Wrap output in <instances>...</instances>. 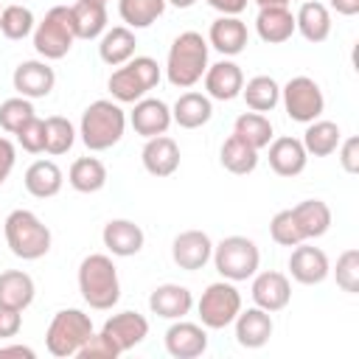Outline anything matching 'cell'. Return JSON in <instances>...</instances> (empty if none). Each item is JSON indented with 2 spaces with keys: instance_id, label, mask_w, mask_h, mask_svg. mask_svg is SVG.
<instances>
[{
  "instance_id": "277c9868",
  "label": "cell",
  "mask_w": 359,
  "mask_h": 359,
  "mask_svg": "<svg viewBox=\"0 0 359 359\" xmlns=\"http://www.w3.org/2000/svg\"><path fill=\"white\" fill-rule=\"evenodd\" d=\"M3 236H6L11 255L22 261H39L42 255L50 252V241H53L50 227L34 210H25V208H17L6 216Z\"/></svg>"
},
{
  "instance_id": "cb8c5ba5",
  "label": "cell",
  "mask_w": 359,
  "mask_h": 359,
  "mask_svg": "<svg viewBox=\"0 0 359 359\" xmlns=\"http://www.w3.org/2000/svg\"><path fill=\"white\" fill-rule=\"evenodd\" d=\"M247 22L238 20V17H227L222 14L219 20L210 22V31H208V45L213 50H219L222 56H238L244 48H247Z\"/></svg>"
},
{
  "instance_id": "7a4b0ae2",
  "label": "cell",
  "mask_w": 359,
  "mask_h": 359,
  "mask_svg": "<svg viewBox=\"0 0 359 359\" xmlns=\"http://www.w3.org/2000/svg\"><path fill=\"white\" fill-rule=\"evenodd\" d=\"M76 280H79V292L84 303L95 311H109L121 300L118 266L104 252H90L87 258H81Z\"/></svg>"
},
{
  "instance_id": "74e56055",
  "label": "cell",
  "mask_w": 359,
  "mask_h": 359,
  "mask_svg": "<svg viewBox=\"0 0 359 359\" xmlns=\"http://www.w3.org/2000/svg\"><path fill=\"white\" fill-rule=\"evenodd\" d=\"M233 135H238L244 143H250L252 149H266L269 146V140L275 137L272 135V121L264 115V112H241L238 118H236V123H233Z\"/></svg>"
},
{
  "instance_id": "4316f807",
  "label": "cell",
  "mask_w": 359,
  "mask_h": 359,
  "mask_svg": "<svg viewBox=\"0 0 359 359\" xmlns=\"http://www.w3.org/2000/svg\"><path fill=\"white\" fill-rule=\"evenodd\" d=\"M135 48H137L135 31L126 28V25L107 28V31L98 36V56H101V62L109 65V67H121L123 62H129V59L135 56Z\"/></svg>"
},
{
  "instance_id": "5b68a950",
  "label": "cell",
  "mask_w": 359,
  "mask_h": 359,
  "mask_svg": "<svg viewBox=\"0 0 359 359\" xmlns=\"http://www.w3.org/2000/svg\"><path fill=\"white\" fill-rule=\"evenodd\" d=\"M160 76H163V70H160L157 59L132 56L129 62H123L121 67L112 70L107 87L118 104H135V101L146 98L149 90H154L160 84Z\"/></svg>"
},
{
  "instance_id": "8d00e7d4",
  "label": "cell",
  "mask_w": 359,
  "mask_h": 359,
  "mask_svg": "<svg viewBox=\"0 0 359 359\" xmlns=\"http://www.w3.org/2000/svg\"><path fill=\"white\" fill-rule=\"evenodd\" d=\"M165 11V0H118V14L126 28L140 31L154 25Z\"/></svg>"
},
{
  "instance_id": "d4e9b609",
  "label": "cell",
  "mask_w": 359,
  "mask_h": 359,
  "mask_svg": "<svg viewBox=\"0 0 359 359\" xmlns=\"http://www.w3.org/2000/svg\"><path fill=\"white\" fill-rule=\"evenodd\" d=\"M294 31L311 45L325 42L331 36V11H328V6L320 3V0H306L294 14Z\"/></svg>"
},
{
  "instance_id": "1f68e13d",
  "label": "cell",
  "mask_w": 359,
  "mask_h": 359,
  "mask_svg": "<svg viewBox=\"0 0 359 359\" xmlns=\"http://www.w3.org/2000/svg\"><path fill=\"white\" fill-rule=\"evenodd\" d=\"M292 213H294L297 227H300L306 241L325 236L328 227H331V208L323 199H303V202H297L292 208Z\"/></svg>"
},
{
  "instance_id": "9c48e42d",
  "label": "cell",
  "mask_w": 359,
  "mask_h": 359,
  "mask_svg": "<svg viewBox=\"0 0 359 359\" xmlns=\"http://www.w3.org/2000/svg\"><path fill=\"white\" fill-rule=\"evenodd\" d=\"M196 311H199V323L205 328L222 331V328L233 325L236 314L241 311V292L236 289L233 280L208 283V289L202 292V297L196 303Z\"/></svg>"
},
{
  "instance_id": "7c38bea8",
  "label": "cell",
  "mask_w": 359,
  "mask_h": 359,
  "mask_svg": "<svg viewBox=\"0 0 359 359\" xmlns=\"http://www.w3.org/2000/svg\"><path fill=\"white\" fill-rule=\"evenodd\" d=\"M11 84L17 90V95L22 98H45L50 95L53 84H56V73L45 59H25L14 67L11 73Z\"/></svg>"
},
{
  "instance_id": "60d3db41",
  "label": "cell",
  "mask_w": 359,
  "mask_h": 359,
  "mask_svg": "<svg viewBox=\"0 0 359 359\" xmlns=\"http://www.w3.org/2000/svg\"><path fill=\"white\" fill-rule=\"evenodd\" d=\"M36 115L31 98H22V95H14V98H6L0 104V129L14 135L20 126H25L31 118Z\"/></svg>"
},
{
  "instance_id": "2e32d148",
  "label": "cell",
  "mask_w": 359,
  "mask_h": 359,
  "mask_svg": "<svg viewBox=\"0 0 359 359\" xmlns=\"http://www.w3.org/2000/svg\"><path fill=\"white\" fill-rule=\"evenodd\" d=\"M202 84H205V95L210 101H233L241 95L244 73L233 59H222L216 65H208Z\"/></svg>"
},
{
  "instance_id": "6da1fadb",
  "label": "cell",
  "mask_w": 359,
  "mask_h": 359,
  "mask_svg": "<svg viewBox=\"0 0 359 359\" xmlns=\"http://www.w3.org/2000/svg\"><path fill=\"white\" fill-rule=\"evenodd\" d=\"M208 50L210 45L199 31H182L180 36H174L165 56L168 84L180 90H191L194 84H199L208 70Z\"/></svg>"
},
{
  "instance_id": "836d02e7",
  "label": "cell",
  "mask_w": 359,
  "mask_h": 359,
  "mask_svg": "<svg viewBox=\"0 0 359 359\" xmlns=\"http://www.w3.org/2000/svg\"><path fill=\"white\" fill-rule=\"evenodd\" d=\"M67 182L79 194H98L107 185V165L98 157H79L67 171Z\"/></svg>"
},
{
  "instance_id": "ee69618b",
  "label": "cell",
  "mask_w": 359,
  "mask_h": 359,
  "mask_svg": "<svg viewBox=\"0 0 359 359\" xmlns=\"http://www.w3.org/2000/svg\"><path fill=\"white\" fill-rule=\"evenodd\" d=\"M14 137H17V143H20L22 151H28V154H42V151H45V121L34 115L25 126H20V129L14 132Z\"/></svg>"
},
{
  "instance_id": "f907efd6",
  "label": "cell",
  "mask_w": 359,
  "mask_h": 359,
  "mask_svg": "<svg viewBox=\"0 0 359 359\" xmlns=\"http://www.w3.org/2000/svg\"><path fill=\"white\" fill-rule=\"evenodd\" d=\"M3 356H25V359H34L36 353H34V348H28V345L11 342V345H0V359H3Z\"/></svg>"
},
{
  "instance_id": "7dc6e473",
  "label": "cell",
  "mask_w": 359,
  "mask_h": 359,
  "mask_svg": "<svg viewBox=\"0 0 359 359\" xmlns=\"http://www.w3.org/2000/svg\"><path fill=\"white\" fill-rule=\"evenodd\" d=\"M337 151H339V165H342L348 174H356V171H359V137L339 140Z\"/></svg>"
},
{
  "instance_id": "681fc988",
  "label": "cell",
  "mask_w": 359,
  "mask_h": 359,
  "mask_svg": "<svg viewBox=\"0 0 359 359\" xmlns=\"http://www.w3.org/2000/svg\"><path fill=\"white\" fill-rule=\"evenodd\" d=\"M210 8H216L219 14H227V17H238L250 0H205Z\"/></svg>"
},
{
  "instance_id": "8992f818",
  "label": "cell",
  "mask_w": 359,
  "mask_h": 359,
  "mask_svg": "<svg viewBox=\"0 0 359 359\" xmlns=\"http://www.w3.org/2000/svg\"><path fill=\"white\" fill-rule=\"evenodd\" d=\"M34 50L45 59V62H56L65 59L76 42V31H73V17H70V6H53L45 11V17L34 25Z\"/></svg>"
},
{
  "instance_id": "f35d334b",
  "label": "cell",
  "mask_w": 359,
  "mask_h": 359,
  "mask_svg": "<svg viewBox=\"0 0 359 359\" xmlns=\"http://www.w3.org/2000/svg\"><path fill=\"white\" fill-rule=\"evenodd\" d=\"M34 25H36V17L28 6H20V3H11V6H3L0 11V34L11 42H20L25 36L34 34Z\"/></svg>"
},
{
  "instance_id": "30bf717a",
  "label": "cell",
  "mask_w": 359,
  "mask_h": 359,
  "mask_svg": "<svg viewBox=\"0 0 359 359\" xmlns=\"http://www.w3.org/2000/svg\"><path fill=\"white\" fill-rule=\"evenodd\" d=\"M280 104L286 115L297 123H311L323 115L325 109V95L320 84L309 76H294L280 87Z\"/></svg>"
},
{
  "instance_id": "bcb514c9",
  "label": "cell",
  "mask_w": 359,
  "mask_h": 359,
  "mask_svg": "<svg viewBox=\"0 0 359 359\" xmlns=\"http://www.w3.org/2000/svg\"><path fill=\"white\" fill-rule=\"evenodd\" d=\"M20 328H22V311L0 303V339H11V337H17Z\"/></svg>"
},
{
  "instance_id": "ac0fdd59",
  "label": "cell",
  "mask_w": 359,
  "mask_h": 359,
  "mask_svg": "<svg viewBox=\"0 0 359 359\" xmlns=\"http://www.w3.org/2000/svg\"><path fill=\"white\" fill-rule=\"evenodd\" d=\"M101 331L115 342V348L121 353H126L149 337V320L137 311H118L101 325Z\"/></svg>"
},
{
  "instance_id": "db71d44e",
  "label": "cell",
  "mask_w": 359,
  "mask_h": 359,
  "mask_svg": "<svg viewBox=\"0 0 359 359\" xmlns=\"http://www.w3.org/2000/svg\"><path fill=\"white\" fill-rule=\"evenodd\" d=\"M196 0H165V6H174V8H191Z\"/></svg>"
},
{
  "instance_id": "5bb4252c",
  "label": "cell",
  "mask_w": 359,
  "mask_h": 359,
  "mask_svg": "<svg viewBox=\"0 0 359 359\" xmlns=\"http://www.w3.org/2000/svg\"><path fill=\"white\" fill-rule=\"evenodd\" d=\"M289 272L297 283L303 286H317L323 283L328 275H331V264H328V255L314 247V244H294L292 247V255H289Z\"/></svg>"
},
{
  "instance_id": "44dd1931",
  "label": "cell",
  "mask_w": 359,
  "mask_h": 359,
  "mask_svg": "<svg viewBox=\"0 0 359 359\" xmlns=\"http://www.w3.org/2000/svg\"><path fill=\"white\" fill-rule=\"evenodd\" d=\"M269 168L278 174V177H297L306 171V163H309V154L303 149V143L292 135H283V137H272L269 140Z\"/></svg>"
},
{
  "instance_id": "3957f363",
  "label": "cell",
  "mask_w": 359,
  "mask_h": 359,
  "mask_svg": "<svg viewBox=\"0 0 359 359\" xmlns=\"http://www.w3.org/2000/svg\"><path fill=\"white\" fill-rule=\"evenodd\" d=\"M126 132V112L118 101L98 98L93 101L79 121V137L90 151H107L121 143Z\"/></svg>"
},
{
  "instance_id": "d6986e66",
  "label": "cell",
  "mask_w": 359,
  "mask_h": 359,
  "mask_svg": "<svg viewBox=\"0 0 359 359\" xmlns=\"http://www.w3.org/2000/svg\"><path fill=\"white\" fill-rule=\"evenodd\" d=\"M233 325H236V342H238L241 348H250V351L264 348V345L269 342L272 331H275L272 314L264 311V309H258V306L241 309V311L236 314Z\"/></svg>"
},
{
  "instance_id": "484cf974",
  "label": "cell",
  "mask_w": 359,
  "mask_h": 359,
  "mask_svg": "<svg viewBox=\"0 0 359 359\" xmlns=\"http://www.w3.org/2000/svg\"><path fill=\"white\" fill-rule=\"evenodd\" d=\"M213 118V101L205 93L188 90L182 93L171 107V121L180 129H199Z\"/></svg>"
},
{
  "instance_id": "4dcf8cb0",
  "label": "cell",
  "mask_w": 359,
  "mask_h": 359,
  "mask_svg": "<svg viewBox=\"0 0 359 359\" xmlns=\"http://www.w3.org/2000/svg\"><path fill=\"white\" fill-rule=\"evenodd\" d=\"M70 17H73L76 39H98L107 31V6L104 3L76 0L70 6Z\"/></svg>"
},
{
  "instance_id": "9a60e30c",
  "label": "cell",
  "mask_w": 359,
  "mask_h": 359,
  "mask_svg": "<svg viewBox=\"0 0 359 359\" xmlns=\"http://www.w3.org/2000/svg\"><path fill=\"white\" fill-rule=\"evenodd\" d=\"M165 351L174 359H196L208 351V331L199 323H188V320H171L168 331H165Z\"/></svg>"
},
{
  "instance_id": "f5cc1de1",
  "label": "cell",
  "mask_w": 359,
  "mask_h": 359,
  "mask_svg": "<svg viewBox=\"0 0 359 359\" xmlns=\"http://www.w3.org/2000/svg\"><path fill=\"white\" fill-rule=\"evenodd\" d=\"M258 8H289V0H255Z\"/></svg>"
},
{
  "instance_id": "f1b7e54d",
  "label": "cell",
  "mask_w": 359,
  "mask_h": 359,
  "mask_svg": "<svg viewBox=\"0 0 359 359\" xmlns=\"http://www.w3.org/2000/svg\"><path fill=\"white\" fill-rule=\"evenodd\" d=\"M255 34L266 45H280L294 34V14L289 8H258Z\"/></svg>"
},
{
  "instance_id": "8fae6325",
  "label": "cell",
  "mask_w": 359,
  "mask_h": 359,
  "mask_svg": "<svg viewBox=\"0 0 359 359\" xmlns=\"http://www.w3.org/2000/svg\"><path fill=\"white\" fill-rule=\"evenodd\" d=\"M252 303L269 314L283 311L292 300V283L283 272L278 269H266V272H255L252 275V286H250Z\"/></svg>"
},
{
  "instance_id": "7bdbcfd3",
  "label": "cell",
  "mask_w": 359,
  "mask_h": 359,
  "mask_svg": "<svg viewBox=\"0 0 359 359\" xmlns=\"http://www.w3.org/2000/svg\"><path fill=\"white\" fill-rule=\"evenodd\" d=\"M331 272H334V280H337V286H339L342 292L356 294V292H359V250H356V247L345 250V252L337 258V266H334Z\"/></svg>"
},
{
  "instance_id": "7402d4cb",
  "label": "cell",
  "mask_w": 359,
  "mask_h": 359,
  "mask_svg": "<svg viewBox=\"0 0 359 359\" xmlns=\"http://www.w3.org/2000/svg\"><path fill=\"white\" fill-rule=\"evenodd\" d=\"M149 309H151V314H157L163 320H182L194 309V294L188 286L160 283L149 294Z\"/></svg>"
},
{
  "instance_id": "ab89813d",
  "label": "cell",
  "mask_w": 359,
  "mask_h": 359,
  "mask_svg": "<svg viewBox=\"0 0 359 359\" xmlns=\"http://www.w3.org/2000/svg\"><path fill=\"white\" fill-rule=\"evenodd\" d=\"M76 126L62 118V115H50L45 118V151L50 157H59V154H67L76 143Z\"/></svg>"
},
{
  "instance_id": "11a10c76",
  "label": "cell",
  "mask_w": 359,
  "mask_h": 359,
  "mask_svg": "<svg viewBox=\"0 0 359 359\" xmlns=\"http://www.w3.org/2000/svg\"><path fill=\"white\" fill-rule=\"evenodd\" d=\"M90 3H104V6H107V0H90Z\"/></svg>"
},
{
  "instance_id": "f546056e",
  "label": "cell",
  "mask_w": 359,
  "mask_h": 359,
  "mask_svg": "<svg viewBox=\"0 0 359 359\" xmlns=\"http://www.w3.org/2000/svg\"><path fill=\"white\" fill-rule=\"evenodd\" d=\"M34 294H36V286H34V278L28 272H22V269L0 272V303L3 306L25 311L34 303Z\"/></svg>"
},
{
  "instance_id": "83f0119b",
  "label": "cell",
  "mask_w": 359,
  "mask_h": 359,
  "mask_svg": "<svg viewBox=\"0 0 359 359\" xmlns=\"http://www.w3.org/2000/svg\"><path fill=\"white\" fill-rule=\"evenodd\" d=\"M22 182H25V191H28L31 196H36V199H50V196H56V194L62 191L65 174H62V168H59L53 160H34V163L25 168Z\"/></svg>"
},
{
  "instance_id": "d6a6232c",
  "label": "cell",
  "mask_w": 359,
  "mask_h": 359,
  "mask_svg": "<svg viewBox=\"0 0 359 359\" xmlns=\"http://www.w3.org/2000/svg\"><path fill=\"white\" fill-rule=\"evenodd\" d=\"M339 140H342L339 126L334 121L317 118V121L306 123V132H303V140L300 143H303V149H306L309 157H328V154L337 151Z\"/></svg>"
},
{
  "instance_id": "ffe728a7",
  "label": "cell",
  "mask_w": 359,
  "mask_h": 359,
  "mask_svg": "<svg viewBox=\"0 0 359 359\" xmlns=\"http://www.w3.org/2000/svg\"><path fill=\"white\" fill-rule=\"evenodd\" d=\"M101 241L112 255L132 258V255H137L143 250L146 236H143V227L135 224L132 219H109L104 224V230H101Z\"/></svg>"
},
{
  "instance_id": "e0dca14e",
  "label": "cell",
  "mask_w": 359,
  "mask_h": 359,
  "mask_svg": "<svg viewBox=\"0 0 359 359\" xmlns=\"http://www.w3.org/2000/svg\"><path fill=\"white\" fill-rule=\"evenodd\" d=\"M126 123H132L135 135H140V137L165 135L168 126L174 123V121H171V107H168L165 101H160V98H149V95H146V98L135 101V107H132Z\"/></svg>"
},
{
  "instance_id": "52a82bcc",
  "label": "cell",
  "mask_w": 359,
  "mask_h": 359,
  "mask_svg": "<svg viewBox=\"0 0 359 359\" xmlns=\"http://www.w3.org/2000/svg\"><path fill=\"white\" fill-rule=\"evenodd\" d=\"M93 320L81 309H62L53 314L45 331V348L56 359H70L79 353V348L90 339Z\"/></svg>"
},
{
  "instance_id": "603a6c76",
  "label": "cell",
  "mask_w": 359,
  "mask_h": 359,
  "mask_svg": "<svg viewBox=\"0 0 359 359\" xmlns=\"http://www.w3.org/2000/svg\"><path fill=\"white\" fill-rule=\"evenodd\" d=\"M140 160H143V168L151 177H171L180 168V146L168 135L146 137V146L140 151Z\"/></svg>"
},
{
  "instance_id": "e575fe53",
  "label": "cell",
  "mask_w": 359,
  "mask_h": 359,
  "mask_svg": "<svg viewBox=\"0 0 359 359\" xmlns=\"http://www.w3.org/2000/svg\"><path fill=\"white\" fill-rule=\"evenodd\" d=\"M241 98H244L247 109L266 115V112H272L280 104V84L272 76H252L241 87Z\"/></svg>"
},
{
  "instance_id": "c3c4849f",
  "label": "cell",
  "mask_w": 359,
  "mask_h": 359,
  "mask_svg": "<svg viewBox=\"0 0 359 359\" xmlns=\"http://www.w3.org/2000/svg\"><path fill=\"white\" fill-rule=\"evenodd\" d=\"M14 163H17V146L8 137H0V185L14 171Z\"/></svg>"
},
{
  "instance_id": "9f6ffc18",
  "label": "cell",
  "mask_w": 359,
  "mask_h": 359,
  "mask_svg": "<svg viewBox=\"0 0 359 359\" xmlns=\"http://www.w3.org/2000/svg\"><path fill=\"white\" fill-rule=\"evenodd\" d=\"M0 11H3V6H0Z\"/></svg>"
},
{
  "instance_id": "d590c367",
  "label": "cell",
  "mask_w": 359,
  "mask_h": 359,
  "mask_svg": "<svg viewBox=\"0 0 359 359\" xmlns=\"http://www.w3.org/2000/svg\"><path fill=\"white\" fill-rule=\"evenodd\" d=\"M219 163L224 165V171H230V174H236V177L252 174L255 165H258V149H252L250 143H244L238 135H230V137L222 143Z\"/></svg>"
},
{
  "instance_id": "816d5d0a",
  "label": "cell",
  "mask_w": 359,
  "mask_h": 359,
  "mask_svg": "<svg viewBox=\"0 0 359 359\" xmlns=\"http://www.w3.org/2000/svg\"><path fill=\"white\" fill-rule=\"evenodd\" d=\"M328 3H331V8H334L337 14H342V17L359 14V0H328Z\"/></svg>"
},
{
  "instance_id": "b9f144b4",
  "label": "cell",
  "mask_w": 359,
  "mask_h": 359,
  "mask_svg": "<svg viewBox=\"0 0 359 359\" xmlns=\"http://www.w3.org/2000/svg\"><path fill=\"white\" fill-rule=\"evenodd\" d=\"M269 236H272V241H275V244L289 247V250H292L294 244L306 241V238H303V233H300V227H297V219H294L292 208L278 210V213L272 216V222H269Z\"/></svg>"
},
{
  "instance_id": "4fadbf2b",
  "label": "cell",
  "mask_w": 359,
  "mask_h": 359,
  "mask_svg": "<svg viewBox=\"0 0 359 359\" xmlns=\"http://www.w3.org/2000/svg\"><path fill=\"white\" fill-rule=\"evenodd\" d=\"M213 255V241L205 230H182L171 241V258L180 269L196 272L202 269Z\"/></svg>"
},
{
  "instance_id": "ba28073f",
  "label": "cell",
  "mask_w": 359,
  "mask_h": 359,
  "mask_svg": "<svg viewBox=\"0 0 359 359\" xmlns=\"http://www.w3.org/2000/svg\"><path fill=\"white\" fill-rule=\"evenodd\" d=\"M216 272L224 278V280H247L258 272V264H261V250L252 238L247 236H227L222 238L219 244H213V255H210Z\"/></svg>"
},
{
  "instance_id": "f6af8a7d",
  "label": "cell",
  "mask_w": 359,
  "mask_h": 359,
  "mask_svg": "<svg viewBox=\"0 0 359 359\" xmlns=\"http://www.w3.org/2000/svg\"><path fill=\"white\" fill-rule=\"evenodd\" d=\"M79 359H115V356H121V351L115 348V342L104 334V331H93L90 334V339L79 348V353H76Z\"/></svg>"
}]
</instances>
